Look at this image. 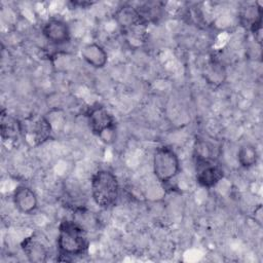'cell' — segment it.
Returning <instances> with one entry per match:
<instances>
[{"label": "cell", "mask_w": 263, "mask_h": 263, "mask_svg": "<svg viewBox=\"0 0 263 263\" xmlns=\"http://www.w3.org/2000/svg\"><path fill=\"white\" fill-rule=\"evenodd\" d=\"M13 205L17 212L31 215L38 209V197L35 191L27 185H18L12 193Z\"/></svg>", "instance_id": "cell-9"}, {"label": "cell", "mask_w": 263, "mask_h": 263, "mask_svg": "<svg viewBox=\"0 0 263 263\" xmlns=\"http://www.w3.org/2000/svg\"><path fill=\"white\" fill-rule=\"evenodd\" d=\"M114 21L120 28L121 32L126 34L140 29H146L147 25L141 17L137 7L129 3L120 5L113 14Z\"/></svg>", "instance_id": "cell-5"}, {"label": "cell", "mask_w": 263, "mask_h": 263, "mask_svg": "<svg viewBox=\"0 0 263 263\" xmlns=\"http://www.w3.org/2000/svg\"><path fill=\"white\" fill-rule=\"evenodd\" d=\"M74 6H79V7H82V8H84V7H87V6H89V5H91L92 4V2H87V1H72L71 2Z\"/></svg>", "instance_id": "cell-19"}, {"label": "cell", "mask_w": 263, "mask_h": 263, "mask_svg": "<svg viewBox=\"0 0 263 263\" xmlns=\"http://www.w3.org/2000/svg\"><path fill=\"white\" fill-rule=\"evenodd\" d=\"M82 60L95 69H103L108 63V52L99 43L89 42L84 44L80 49Z\"/></svg>", "instance_id": "cell-10"}, {"label": "cell", "mask_w": 263, "mask_h": 263, "mask_svg": "<svg viewBox=\"0 0 263 263\" xmlns=\"http://www.w3.org/2000/svg\"><path fill=\"white\" fill-rule=\"evenodd\" d=\"M203 75L208 83L214 86H218L224 82L226 72L223 65L219 61L211 59L204 68Z\"/></svg>", "instance_id": "cell-17"}, {"label": "cell", "mask_w": 263, "mask_h": 263, "mask_svg": "<svg viewBox=\"0 0 263 263\" xmlns=\"http://www.w3.org/2000/svg\"><path fill=\"white\" fill-rule=\"evenodd\" d=\"M218 156L219 151L213 143L199 138L195 140L193 146V158L195 165L208 162H217Z\"/></svg>", "instance_id": "cell-11"}, {"label": "cell", "mask_w": 263, "mask_h": 263, "mask_svg": "<svg viewBox=\"0 0 263 263\" xmlns=\"http://www.w3.org/2000/svg\"><path fill=\"white\" fill-rule=\"evenodd\" d=\"M88 127L92 135L105 144H112L116 139L117 124L112 113L102 104L95 103L85 112Z\"/></svg>", "instance_id": "cell-3"}, {"label": "cell", "mask_w": 263, "mask_h": 263, "mask_svg": "<svg viewBox=\"0 0 263 263\" xmlns=\"http://www.w3.org/2000/svg\"><path fill=\"white\" fill-rule=\"evenodd\" d=\"M119 181L116 175L106 168L98 170L90 179V192L93 202L101 209L113 208L119 197Z\"/></svg>", "instance_id": "cell-2"}, {"label": "cell", "mask_w": 263, "mask_h": 263, "mask_svg": "<svg viewBox=\"0 0 263 263\" xmlns=\"http://www.w3.org/2000/svg\"><path fill=\"white\" fill-rule=\"evenodd\" d=\"M237 161L242 168L249 170L259 161V151L253 144L246 143L237 150Z\"/></svg>", "instance_id": "cell-16"}, {"label": "cell", "mask_w": 263, "mask_h": 263, "mask_svg": "<svg viewBox=\"0 0 263 263\" xmlns=\"http://www.w3.org/2000/svg\"><path fill=\"white\" fill-rule=\"evenodd\" d=\"M0 122L1 138L3 141H14L23 132L22 123L15 117L9 115L4 109L1 111Z\"/></svg>", "instance_id": "cell-13"}, {"label": "cell", "mask_w": 263, "mask_h": 263, "mask_svg": "<svg viewBox=\"0 0 263 263\" xmlns=\"http://www.w3.org/2000/svg\"><path fill=\"white\" fill-rule=\"evenodd\" d=\"M88 230L76 220L63 219L58 227L57 248L62 261L85 255L89 249Z\"/></svg>", "instance_id": "cell-1"}, {"label": "cell", "mask_w": 263, "mask_h": 263, "mask_svg": "<svg viewBox=\"0 0 263 263\" xmlns=\"http://www.w3.org/2000/svg\"><path fill=\"white\" fill-rule=\"evenodd\" d=\"M254 214H255V221L259 225H261L262 224V206H261V204H259L257 208H255Z\"/></svg>", "instance_id": "cell-18"}, {"label": "cell", "mask_w": 263, "mask_h": 263, "mask_svg": "<svg viewBox=\"0 0 263 263\" xmlns=\"http://www.w3.org/2000/svg\"><path fill=\"white\" fill-rule=\"evenodd\" d=\"M22 249L30 262L42 263L47 260L48 251L46 247L33 235L23 240Z\"/></svg>", "instance_id": "cell-12"}, {"label": "cell", "mask_w": 263, "mask_h": 263, "mask_svg": "<svg viewBox=\"0 0 263 263\" xmlns=\"http://www.w3.org/2000/svg\"><path fill=\"white\" fill-rule=\"evenodd\" d=\"M136 7L146 25L157 23L164 14V4L162 2H144Z\"/></svg>", "instance_id": "cell-14"}, {"label": "cell", "mask_w": 263, "mask_h": 263, "mask_svg": "<svg viewBox=\"0 0 263 263\" xmlns=\"http://www.w3.org/2000/svg\"><path fill=\"white\" fill-rule=\"evenodd\" d=\"M153 174L162 184L167 185L181 172V162L176 151L170 146H159L152 156Z\"/></svg>", "instance_id": "cell-4"}, {"label": "cell", "mask_w": 263, "mask_h": 263, "mask_svg": "<svg viewBox=\"0 0 263 263\" xmlns=\"http://www.w3.org/2000/svg\"><path fill=\"white\" fill-rule=\"evenodd\" d=\"M239 23L251 34H253L255 41L261 44V31L263 8L260 2H254L246 5L239 13Z\"/></svg>", "instance_id": "cell-6"}, {"label": "cell", "mask_w": 263, "mask_h": 263, "mask_svg": "<svg viewBox=\"0 0 263 263\" xmlns=\"http://www.w3.org/2000/svg\"><path fill=\"white\" fill-rule=\"evenodd\" d=\"M225 177L223 167L217 162H208L196 165V183L206 189L216 187Z\"/></svg>", "instance_id": "cell-8"}, {"label": "cell", "mask_w": 263, "mask_h": 263, "mask_svg": "<svg viewBox=\"0 0 263 263\" xmlns=\"http://www.w3.org/2000/svg\"><path fill=\"white\" fill-rule=\"evenodd\" d=\"M31 132L35 145H40L50 139L52 134V125L46 117L39 116L33 122Z\"/></svg>", "instance_id": "cell-15"}, {"label": "cell", "mask_w": 263, "mask_h": 263, "mask_svg": "<svg viewBox=\"0 0 263 263\" xmlns=\"http://www.w3.org/2000/svg\"><path fill=\"white\" fill-rule=\"evenodd\" d=\"M42 35L52 45H64L71 40V30L66 21L59 17L48 18L42 26Z\"/></svg>", "instance_id": "cell-7"}]
</instances>
